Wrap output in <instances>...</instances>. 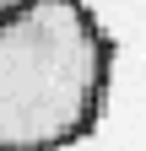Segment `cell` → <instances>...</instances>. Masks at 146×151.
<instances>
[{
	"label": "cell",
	"instance_id": "1",
	"mask_svg": "<svg viewBox=\"0 0 146 151\" xmlns=\"http://www.w3.org/2000/svg\"><path fill=\"white\" fill-rule=\"evenodd\" d=\"M114 38L87 0H22L0 22V151H65L103 119Z\"/></svg>",
	"mask_w": 146,
	"mask_h": 151
},
{
	"label": "cell",
	"instance_id": "2",
	"mask_svg": "<svg viewBox=\"0 0 146 151\" xmlns=\"http://www.w3.org/2000/svg\"><path fill=\"white\" fill-rule=\"evenodd\" d=\"M16 6H22V0H0V22H6V16H11Z\"/></svg>",
	"mask_w": 146,
	"mask_h": 151
}]
</instances>
